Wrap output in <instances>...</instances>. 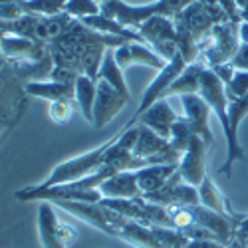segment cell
<instances>
[{
  "mask_svg": "<svg viewBox=\"0 0 248 248\" xmlns=\"http://www.w3.org/2000/svg\"><path fill=\"white\" fill-rule=\"evenodd\" d=\"M38 236L44 248H68L60 234V218L50 202H42L38 209Z\"/></svg>",
  "mask_w": 248,
  "mask_h": 248,
  "instance_id": "obj_16",
  "label": "cell"
},
{
  "mask_svg": "<svg viewBox=\"0 0 248 248\" xmlns=\"http://www.w3.org/2000/svg\"><path fill=\"white\" fill-rule=\"evenodd\" d=\"M224 90H226V97H229V101L246 97L248 95V72L236 70L232 79L224 86Z\"/></svg>",
  "mask_w": 248,
  "mask_h": 248,
  "instance_id": "obj_26",
  "label": "cell"
},
{
  "mask_svg": "<svg viewBox=\"0 0 248 248\" xmlns=\"http://www.w3.org/2000/svg\"><path fill=\"white\" fill-rule=\"evenodd\" d=\"M64 14L78 18V20H84L88 16L101 14V4L95 2V0H66Z\"/></svg>",
  "mask_w": 248,
  "mask_h": 248,
  "instance_id": "obj_24",
  "label": "cell"
},
{
  "mask_svg": "<svg viewBox=\"0 0 248 248\" xmlns=\"http://www.w3.org/2000/svg\"><path fill=\"white\" fill-rule=\"evenodd\" d=\"M199 199H201L202 206H206V209H211L218 215H236V213H232V209L229 206V202H226L224 195L218 191V187L211 181L209 175L204 177V181L199 187Z\"/></svg>",
  "mask_w": 248,
  "mask_h": 248,
  "instance_id": "obj_21",
  "label": "cell"
},
{
  "mask_svg": "<svg viewBox=\"0 0 248 248\" xmlns=\"http://www.w3.org/2000/svg\"><path fill=\"white\" fill-rule=\"evenodd\" d=\"M193 137H195V133H193V129H191L189 119L179 115V119L173 123L171 137H169L171 147H173L177 153H181V155H183L185 151H187V147H189V143H191V139H193Z\"/></svg>",
  "mask_w": 248,
  "mask_h": 248,
  "instance_id": "obj_23",
  "label": "cell"
},
{
  "mask_svg": "<svg viewBox=\"0 0 248 248\" xmlns=\"http://www.w3.org/2000/svg\"><path fill=\"white\" fill-rule=\"evenodd\" d=\"M187 66H189V64H187V60H185L181 54H177L171 62H167V66H165V68L155 76V79L147 86L145 93H143V97H141L139 108L135 109L133 117H131L123 127H133L135 123H137V119H139L141 113H145L155 101L163 99V95H165V92H167V88H169L173 81L179 78V74H181L185 68H187Z\"/></svg>",
  "mask_w": 248,
  "mask_h": 248,
  "instance_id": "obj_8",
  "label": "cell"
},
{
  "mask_svg": "<svg viewBox=\"0 0 248 248\" xmlns=\"http://www.w3.org/2000/svg\"><path fill=\"white\" fill-rule=\"evenodd\" d=\"M101 199H139L141 189L137 185L135 171H121L111 175L99 185Z\"/></svg>",
  "mask_w": 248,
  "mask_h": 248,
  "instance_id": "obj_14",
  "label": "cell"
},
{
  "mask_svg": "<svg viewBox=\"0 0 248 248\" xmlns=\"http://www.w3.org/2000/svg\"><path fill=\"white\" fill-rule=\"evenodd\" d=\"M97 79L106 81L111 88H115L119 93H123L125 97H131L129 90H127V84H125V78H123V70L117 66L115 62V56H113V48H109L103 56V62L99 66V72H97Z\"/></svg>",
  "mask_w": 248,
  "mask_h": 248,
  "instance_id": "obj_20",
  "label": "cell"
},
{
  "mask_svg": "<svg viewBox=\"0 0 248 248\" xmlns=\"http://www.w3.org/2000/svg\"><path fill=\"white\" fill-rule=\"evenodd\" d=\"M28 97H40L50 101L58 99H74V84H64V81H54V79H32L26 81L24 86Z\"/></svg>",
  "mask_w": 248,
  "mask_h": 248,
  "instance_id": "obj_17",
  "label": "cell"
},
{
  "mask_svg": "<svg viewBox=\"0 0 248 248\" xmlns=\"http://www.w3.org/2000/svg\"><path fill=\"white\" fill-rule=\"evenodd\" d=\"M246 246H248V240H246Z\"/></svg>",
  "mask_w": 248,
  "mask_h": 248,
  "instance_id": "obj_34",
  "label": "cell"
},
{
  "mask_svg": "<svg viewBox=\"0 0 248 248\" xmlns=\"http://www.w3.org/2000/svg\"><path fill=\"white\" fill-rule=\"evenodd\" d=\"M24 86L26 79L0 54V141L6 139L28 108V93Z\"/></svg>",
  "mask_w": 248,
  "mask_h": 248,
  "instance_id": "obj_3",
  "label": "cell"
},
{
  "mask_svg": "<svg viewBox=\"0 0 248 248\" xmlns=\"http://www.w3.org/2000/svg\"><path fill=\"white\" fill-rule=\"evenodd\" d=\"M129 52H131V66H147L157 72H161L167 66V62L155 50H151L149 46L141 44V42H129Z\"/></svg>",
  "mask_w": 248,
  "mask_h": 248,
  "instance_id": "obj_22",
  "label": "cell"
},
{
  "mask_svg": "<svg viewBox=\"0 0 248 248\" xmlns=\"http://www.w3.org/2000/svg\"><path fill=\"white\" fill-rule=\"evenodd\" d=\"M74 99H58L48 103V117L56 125H66L74 115Z\"/></svg>",
  "mask_w": 248,
  "mask_h": 248,
  "instance_id": "obj_25",
  "label": "cell"
},
{
  "mask_svg": "<svg viewBox=\"0 0 248 248\" xmlns=\"http://www.w3.org/2000/svg\"><path fill=\"white\" fill-rule=\"evenodd\" d=\"M74 101L79 108L81 115L86 121H93V103H95V93H97V79L88 78V76H79L74 84Z\"/></svg>",
  "mask_w": 248,
  "mask_h": 248,
  "instance_id": "obj_19",
  "label": "cell"
},
{
  "mask_svg": "<svg viewBox=\"0 0 248 248\" xmlns=\"http://www.w3.org/2000/svg\"><path fill=\"white\" fill-rule=\"evenodd\" d=\"M95 2H99V4H106V2H115V0H95Z\"/></svg>",
  "mask_w": 248,
  "mask_h": 248,
  "instance_id": "obj_32",
  "label": "cell"
},
{
  "mask_svg": "<svg viewBox=\"0 0 248 248\" xmlns=\"http://www.w3.org/2000/svg\"><path fill=\"white\" fill-rule=\"evenodd\" d=\"M231 64L234 70H242V72H248V44H240L234 58L231 60Z\"/></svg>",
  "mask_w": 248,
  "mask_h": 248,
  "instance_id": "obj_28",
  "label": "cell"
},
{
  "mask_svg": "<svg viewBox=\"0 0 248 248\" xmlns=\"http://www.w3.org/2000/svg\"><path fill=\"white\" fill-rule=\"evenodd\" d=\"M0 54L26 81L52 76V58L48 44L10 32L0 34Z\"/></svg>",
  "mask_w": 248,
  "mask_h": 248,
  "instance_id": "obj_2",
  "label": "cell"
},
{
  "mask_svg": "<svg viewBox=\"0 0 248 248\" xmlns=\"http://www.w3.org/2000/svg\"><path fill=\"white\" fill-rule=\"evenodd\" d=\"M246 240H248V217L242 218L238 231H236V246L234 248H246Z\"/></svg>",
  "mask_w": 248,
  "mask_h": 248,
  "instance_id": "obj_30",
  "label": "cell"
},
{
  "mask_svg": "<svg viewBox=\"0 0 248 248\" xmlns=\"http://www.w3.org/2000/svg\"><path fill=\"white\" fill-rule=\"evenodd\" d=\"M125 42L129 40L95 32L88 28L81 20L74 18L70 28L48 44V52L54 64L50 79L64 81V84H76L79 76L97 79V72L106 52Z\"/></svg>",
  "mask_w": 248,
  "mask_h": 248,
  "instance_id": "obj_1",
  "label": "cell"
},
{
  "mask_svg": "<svg viewBox=\"0 0 248 248\" xmlns=\"http://www.w3.org/2000/svg\"><path fill=\"white\" fill-rule=\"evenodd\" d=\"M139 36L143 42H147L151 50H155L165 62H171L177 54V26L173 22V18L167 16H151L145 20L139 28Z\"/></svg>",
  "mask_w": 248,
  "mask_h": 248,
  "instance_id": "obj_7",
  "label": "cell"
},
{
  "mask_svg": "<svg viewBox=\"0 0 248 248\" xmlns=\"http://www.w3.org/2000/svg\"><path fill=\"white\" fill-rule=\"evenodd\" d=\"M143 199L149 202H155V204H161V206H197V204H201L199 189L189 183H185L183 177L179 175V171L169 179V183L165 185L163 189H159L151 195H145Z\"/></svg>",
  "mask_w": 248,
  "mask_h": 248,
  "instance_id": "obj_10",
  "label": "cell"
},
{
  "mask_svg": "<svg viewBox=\"0 0 248 248\" xmlns=\"http://www.w3.org/2000/svg\"><path fill=\"white\" fill-rule=\"evenodd\" d=\"M181 106H183L185 117L191 123L193 133L201 137L204 141V145L211 149L215 143V137H213L211 123H209V117L213 113L209 103L201 97V93H189V95H181Z\"/></svg>",
  "mask_w": 248,
  "mask_h": 248,
  "instance_id": "obj_11",
  "label": "cell"
},
{
  "mask_svg": "<svg viewBox=\"0 0 248 248\" xmlns=\"http://www.w3.org/2000/svg\"><path fill=\"white\" fill-rule=\"evenodd\" d=\"M195 0H155L153 4H143V6H131L123 0H115V2H106L101 4V14L117 20L119 24L125 28L137 30L145 20L151 16H167L175 18L179 12H183Z\"/></svg>",
  "mask_w": 248,
  "mask_h": 248,
  "instance_id": "obj_4",
  "label": "cell"
},
{
  "mask_svg": "<svg viewBox=\"0 0 248 248\" xmlns=\"http://www.w3.org/2000/svg\"><path fill=\"white\" fill-rule=\"evenodd\" d=\"M217 76H218V79L222 81V84L226 86V84H229V81L232 79V76H234V68H232V64H231V62H229V64H220V66H215V68H211Z\"/></svg>",
  "mask_w": 248,
  "mask_h": 248,
  "instance_id": "obj_29",
  "label": "cell"
},
{
  "mask_svg": "<svg viewBox=\"0 0 248 248\" xmlns=\"http://www.w3.org/2000/svg\"><path fill=\"white\" fill-rule=\"evenodd\" d=\"M197 2H201V4H209V2H213V0H197Z\"/></svg>",
  "mask_w": 248,
  "mask_h": 248,
  "instance_id": "obj_33",
  "label": "cell"
},
{
  "mask_svg": "<svg viewBox=\"0 0 248 248\" xmlns=\"http://www.w3.org/2000/svg\"><path fill=\"white\" fill-rule=\"evenodd\" d=\"M204 70H206V66H204V62H201V60L189 64L179 74V78L167 88L163 99H167L171 95H179L181 97V95H189V93H199L201 92V78H202Z\"/></svg>",
  "mask_w": 248,
  "mask_h": 248,
  "instance_id": "obj_18",
  "label": "cell"
},
{
  "mask_svg": "<svg viewBox=\"0 0 248 248\" xmlns=\"http://www.w3.org/2000/svg\"><path fill=\"white\" fill-rule=\"evenodd\" d=\"M119 133H115L111 139H108L106 143H101L99 147L88 151V153H81L78 157H72L68 161H62L58 163L56 167L50 171V175L38 183L40 187H54V185H64V183H76V181H81L93 173L99 171V167L103 165V157H106L108 149L115 143Z\"/></svg>",
  "mask_w": 248,
  "mask_h": 248,
  "instance_id": "obj_5",
  "label": "cell"
},
{
  "mask_svg": "<svg viewBox=\"0 0 248 248\" xmlns=\"http://www.w3.org/2000/svg\"><path fill=\"white\" fill-rule=\"evenodd\" d=\"M206 151H209V147L204 145V141L195 135L179 161V175L185 183L193 185L197 189L206 177Z\"/></svg>",
  "mask_w": 248,
  "mask_h": 248,
  "instance_id": "obj_12",
  "label": "cell"
},
{
  "mask_svg": "<svg viewBox=\"0 0 248 248\" xmlns=\"http://www.w3.org/2000/svg\"><path fill=\"white\" fill-rule=\"evenodd\" d=\"M218 4L222 6L226 18H229V22L240 24V8H238L236 0H218Z\"/></svg>",
  "mask_w": 248,
  "mask_h": 248,
  "instance_id": "obj_27",
  "label": "cell"
},
{
  "mask_svg": "<svg viewBox=\"0 0 248 248\" xmlns=\"http://www.w3.org/2000/svg\"><path fill=\"white\" fill-rule=\"evenodd\" d=\"M177 119H179V115H177L175 109L169 106V101H167V99H159V101L153 103V106H151L145 113L139 115L137 123L149 127V129L155 131L159 137H163V139L169 141L173 123H175Z\"/></svg>",
  "mask_w": 248,
  "mask_h": 248,
  "instance_id": "obj_13",
  "label": "cell"
},
{
  "mask_svg": "<svg viewBox=\"0 0 248 248\" xmlns=\"http://www.w3.org/2000/svg\"><path fill=\"white\" fill-rule=\"evenodd\" d=\"M240 46L238 40V24L224 22L213 26V30L202 38L199 46L201 50V62H204L206 68H215L220 64H229L234 58L236 50Z\"/></svg>",
  "mask_w": 248,
  "mask_h": 248,
  "instance_id": "obj_6",
  "label": "cell"
},
{
  "mask_svg": "<svg viewBox=\"0 0 248 248\" xmlns=\"http://www.w3.org/2000/svg\"><path fill=\"white\" fill-rule=\"evenodd\" d=\"M179 171V163H163V165H149L135 171L137 185L141 189V195H151L159 189H163L169 183V179Z\"/></svg>",
  "mask_w": 248,
  "mask_h": 248,
  "instance_id": "obj_15",
  "label": "cell"
},
{
  "mask_svg": "<svg viewBox=\"0 0 248 248\" xmlns=\"http://www.w3.org/2000/svg\"><path fill=\"white\" fill-rule=\"evenodd\" d=\"M129 101H131V97H125L115 88H111L109 84L97 79V93H95V103H93L92 125L95 129H103L106 125H109V123L115 119V115L125 109V106Z\"/></svg>",
  "mask_w": 248,
  "mask_h": 248,
  "instance_id": "obj_9",
  "label": "cell"
},
{
  "mask_svg": "<svg viewBox=\"0 0 248 248\" xmlns=\"http://www.w3.org/2000/svg\"><path fill=\"white\" fill-rule=\"evenodd\" d=\"M238 40H240V44H248V22L238 24Z\"/></svg>",
  "mask_w": 248,
  "mask_h": 248,
  "instance_id": "obj_31",
  "label": "cell"
}]
</instances>
